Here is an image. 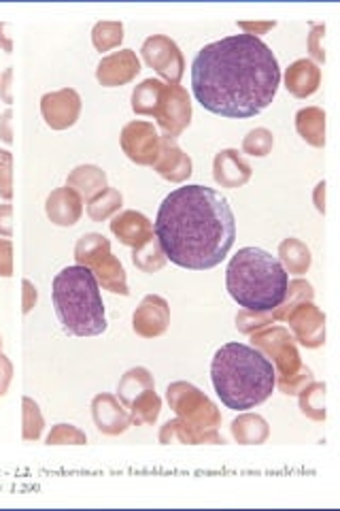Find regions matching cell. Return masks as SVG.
Wrapping results in <instances>:
<instances>
[{
  "label": "cell",
  "instance_id": "16",
  "mask_svg": "<svg viewBox=\"0 0 340 511\" xmlns=\"http://www.w3.org/2000/svg\"><path fill=\"white\" fill-rule=\"evenodd\" d=\"M162 92H164V86L160 81H154V79L143 81V84L135 90V94H132V109L141 113V116H155Z\"/></svg>",
  "mask_w": 340,
  "mask_h": 511
},
{
  "label": "cell",
  "instance_id": "30",
  "mask_svg": "<svg viewBox=\"0 0 340 511\" xmlns=\"http://www.w3.org/2000/svg\"><path fill=\"white\" fill-rule=\"evenodd\" d=\"M9 119H11V111H5V113H3V118H0V137H3L7 143L11 141Z\"/></svg>",
  "mask_w": 340,
  "mask_h": 511
},
{
  "label": "cell",
  "instance_id": "5",
  "mask_svg": "<svg viewBox=\"0 0 340 511\" xmlns=\"http://www.w3.org/2000/svg\"><path fill=\"white\" fill-rule=\"evenodd\" d=\"M52 299L62 328L73 337H96L106 331L105 302L90 269L75 264L54 277Z\"/></svg>",
  "mask_w": 340,
  "mask_h": 511
},
{
  "label": "cell",
  "instance_id": "4",
  "mask_svg": "<svg viewBox=\"0 0 340 511\" xmlns=\"http://www.w3.org/2000/svg\"><path fill=\"white\" fill-rule=\"evenodd\" d=\"M225 288L249 312H273L289 290V275L279 258L260 248H243L225 269Z\"/></svg>",
  "mask_w": 340,
  "mask_h": 511
},
{
  "label": "cell",
  "instance_id": "17",
  "mask_svg": "<svg viewBox=\"0 0 340 511\" xmlns=\"http://www.w3.org/2000/svg\"><path fill=\"white\" fill-rule=\"evenodd\" d=\"M154 388V382H151L149 373L145 369H132L124 375V380L119 382V399H122L125 405H132L138 396L147 390Z\"/></svg>",
  "mask_w": 340,
  "mask_h": 511
},
{
  "label": "cell",
  "instance_id": "9",
  "mask_svg": "<svg viewBox=\"0 0 340 511\" xmlns=\"http://www.w3.org/2000/svg\"><path fill=\"white\" fill-rule=\"evenodd\" d=\"M138 71H141V65H138L136 54L130 52V49H124V52L111 54L109 58L100 62L96 77L103 86L115 87L135 79Z\"/></svg>",
  "mask_w": 340,
  "mask_h": 511
},
{
  "label": "cell",
  "instance_id": "2",
  "mask_svg": "<svg viewBox=\"0 0 340 511\" xmlns=\"http://www.w3.org/2000/svg\"><path fill=\"white\" fill-rule=\"evenodd\" d=\"M155 239L162 254L177 267L209 271L230 254L236 241V220L217 190L187 184L162 200Z\"/></svg>",
  "mask_w": 340,
  "mask_h": 511
},
{
  "label": "cell",
  "instance_id": "27",
  "mask_svg": "<svg viewBox=\"0 0 340 511\" xmlns=\"http://www.w3.org/2000/svg\"><path fill=\"white\" fill-rule=\"evenodd\" d=\"M0 235L11 237V207L0 205Z\"/></svg>",
  "mask_w": 340,
  "mask_h": 511
},
{
  "label": "cell",
  "instance_id": "1",
  "mask_svg": "<svg viewBox=\"0 0 340 511\" xmlns=\"http://www.w3.org/2000/svg\"><path fill=\"white\" fill-rule=\"evenodd\" d=\"M279 81L273 49L249 33L205 46L192 62L194 97L206 111L230 119L262 113L275 100Z\"/></svg>",
  "mask_w": 340,
  "mask_h": 511
},
{
  "label": "cell",
  "instance_id": "3",
  "mask_svg": "<svg viewBox=\"0 0 340 511\" xmlns=\"http://www.w3.org/2000/svg\"><path fill=\"white\" fill-rule=\"evenodd\" d=\"M211 380L225 407L247 412L262 405L273 394L276 375L273 363L262 352L232 341L215 352Z\"/></svg>",
  "mask_w": 340,
  "mask_h": 511
},
{
  "label": "cell",
  "instance_id": "20",
  "mask_svg": "<svg viewBox=\"0 0 340 511\" xmlns=\"http://www.w3.org/2000/svg\"><path fill=\"white\" fill-rule=\"evenodd\" d=\"M157 409H160V401L151 390H147L132 403V418L135 422H154L157 418Z\"/></svg>",
  "mask_w": 340,
  "mask_h": 511
},
{
  "label": "cell",
  "instance_id": "25",
  "mask_svg": "<svg viewBox=\"0 0 340 511\" xmlns=\"http://www.w3.org/2000/svg\"><path fill=\"white\" fill-rule=\"evenodd\" d=\"M14 273V258H11V241L0 239V275L9 277Z\"/></svg>",
  "mask_w": 340,
  "mask_h": 511
},
{
  "label": "cell",
  "instance_id": "11",
  "mask_svg": "<svg viewBox=\"0 0 340 511\" xmlns=\"http://www.w3.org/2000/svg\"><path fill=\"white\" fill-rule=\"evenodd\" d=\"M81 211V199L73 188H58L49 194L47 199V216L54 224L58 226H73L79 222Z\"/></svg>",
  "mask_w": 340,
  "mask_h": 511
},
{
  "label": "cell",
  "instance_id": "15",
  "mask_svg": "<svg viewBox=\"0 0 340 511\" xmlns=\"http://www.w3.org/2000/svg\"><path fill=\"white\" fill-rule=\"evenodd\" d=\"M68 188L87 200H94L106 190V175L98 167H79L68 175Z\"/></svg>",
  "mask_w": 340,
  "mask_h": 511
},
{
  "label": "cell",
  "instance_id": "10",
  "mask_svg": "<svg viewBox=\"0 0 340 511\" xmlns=\"http://www.w3.org/2000/svg\"><path fill=\"white\" fill-rule=\"evenodd\" d=\"M143 56L149 66L160 71L166 77H173L175 81L181 75V56L177 52V46L173 41L164 39V36H154L147 39L143 46Z\"/></svg>",
  "mask_w": 340,
  "mask_h": 511
},
{
  "label": "cell",
  "instance_id": "26",
  "mask_svg": "<svg viewBox=\"0 0 340 511\" xmlns=\"http://www.w3.org/2000/svg\"><path fill=\"white\" fill-rule=\"evenodd\" d=\"M11 373H14V367H11V363L7 361V358L0 354V396L7 393Z\"/></svg>",
  "mask_w": 340,
  "mask_h": 511
},
{
  "label": "cell",
  "instance_id": "8",
  "mask_svg": "<svg viewBox=\"0 0 340 511\" xmlns=\"http://www.w3.org/2000/svg\"><path fill=\"white\" fill-rule=\"evenodd\" d=\"M41 111L45 122L55 130H65L77 122L81 111V98L75 90H60L45 94L41 100Z\"/></svg>",
  "mask_w": 340,
  "mask_h": 511
},
{
  "label": "cell",
  "instance_id": "24",
  "mask_svg": "<svg viewBox=\"0 0 340 511\" xmlns=\"http://www.w3.org/2000/svg\"><path fill=\"white\" fill-rule=\"evenodd\" d=\"M157 250L145 248V250H135V264L141 267L143 271H154L162 267V258H155Z\"/></svg>",
  "mask_w": 340,
  "mask_h": 511
},
{
  "label": "cell",
  "instance_id": "6",
  "mask_svg": "<svg viewBox=\"0 0 340 511\" xmlns=\"http://www.w3.org/2000/svg\"><path fill=\"white\" fill-rule=\"evenodd\" d=\"M75 258H77L81 267L90 269L94 277L106 290L124 296L128 294L122 262L111 254V245L103 235H94L92 232V235L81 237L77 248H75Z\"/></svg>",
  "mask_w": 340,
  "mask_h": 511
},
{
  "label": "cell",
  "instance_id": "13",
  "mask_svg": "<svg viewBox=\"0 0 340 511\" xmlns=\"http://www.w3.org/2000/svg\"><path fill=\"white\" fill-rule=\"evenodd\" d=\"M168 322L166 302L157 296H147L135 313V331L143 337H155L164 332Z\"/></svg>",
  "mask_w": 340,
  "mask_h": 511
},
{
  "label": "cell",
  "instance_id": "21",
  "mask_svg": "<svg viewBox=\"0 0 340 511\" xmlns=\"http://www.w3.org/2000/svg\"><path fill=\"white\" fill-rule=\"evenodd\" d=\"M43 431V415L33 399H24V439H39Z\"/></svg>",
  "mask_w": 340,
  "mask_h": 511
},
{
  "label": "cell",
  "instance_id": "23",
  "mask_svg": "<svg viewBox=\"0 0 340 511\" xmlns=\"http://www.w3.org/2000/svg\"><path fill=\"white\" fill-rule=\"evenodd\" d=\"M11 154L0 149V197L11 199Z\"/></svg>",
  "mask_w": 340,
  "mask_h": 511
},
{
  "label": "cell",
  "instance_id": "14",
  "mask_svg": "<svg viewBox=\"0 0 340 511\" xmlns=\"http://www.w3.org/2000/svg\"><path fill=\"white\" fill-rule=\"evenodd\" d=\"M111 230L119 237V241L135 250H141L151 239V226L147 218L136 211H125L122 216H117L113 220Z\"/></svg>",
  "mask_w": 340,
  "mask_h": 511
},
{
  "label": "cell",
  "instance_id": "19",
  "mask_svg": "<svg viewBox=\"0 0 340 511\" xmlns=\"http://www.w3.org/2000/svg\"><path fill=\"white\" fill-rule=\"evenodd\" d=\"M124 39V26L117 22H100L92 33V41L98 52H109Z\"/></svg>",
  "mask_w": 340,
  "mask_h": 511
},
{
  "label": "cell",
  "instance_id": "12",
  "mask_svg": "<svg viewBox=\"0 0 340 511\" xmlns=\"http://www.w3.org/2000/svg\"><path fill=\"white\" fill-rule=\"evenodd\" d=\"M92 409H94V422H96V426L106 434L124 433L130 424L128 414L124 412L115 396L111 394L96 396L92 403Z\"/></svg>",
  "mask_w": 340,
  "mask_h": 511
},
{
  "label": "cell",
  "instance_id": "29",
  "mask_svg": "<svg viewBox=\"0 0 340 511\" xmlns=\"http://www.w3.org/2000/svg\"><path fill=\"white\" fill-rule=\"evenodd\" d=\"M11 77H14V71H9L3 75V79H0V97L5 98V103H11Z\"/></svg>",
  "mask_w": 340,
  "mask_h": 511
},
{
  "label": "cell",
  "instance_id": "22",
  "mask_svg": "<svg viewBox=\"0 0 340 511\" xmlns=\"http://www.w3.org/2000/svg\"><path fill=\"white\" fill-rule=\"evenodd\" d=\"M49 445H60V444H85V434L79 428L68 426V424H58L49 433L47 437Z\"/></svg>",
  "mask_w": 340,
  "mask_h": 511
},
{
  "label": "cell",
  "instance_id": "7",
  "mask_svg": "<svg viewBox=\"0 0 340 511\" xmlns=\"http://www.w3.org/2000/svg\"><path fill=\"white\" fill-rule=\"evenodd\" d=\"M122 148L132 162L154 164L160 156L157 135L147 122H132L122 132Z\"/></svg>",
  "mask_w": 340,
  "mask_h": 511
},
{
  "label": "cell",
  "instance_id": "18",
  "mask_svg": "<svg viewBox=\"0 0 340 511\" xmlns=\"http://www.w3.org/2000/svg\"><path fill=\"white\" fill-rule=\"evenodd\" d=\"M119 207H122V194L117 190H113V188H106L103 194H98L96 199L90 200V205H87V213H90V218L94 222H103L109 216H113Z\"/></svg>",
  "mask_w": 340,
  "mask_h": 511
},
{
  "label": "cell",
  "instance_id": "28",
  "mask_svg": "<svg viewBox=\"0 0 340 511\" xmlns=\"http://www.w3.org/2000/svg\"><path fill=\"white\" fill-rule=\"evenodd\" d=\"M36 302V290L30 281H24V312H30Z\"/></svg>",
  "mask_w": 340,
  "mask_h": 511
}]
</instances>
